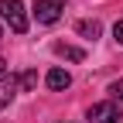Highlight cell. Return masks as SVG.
Wrapping results in <instances>:
<instances>
[{"mask_svg": "<svg viewBox=\"0 0 123 123\" xmlns=\"http://www.w3.org/2000/svg\"><path fill=\"white\" fill-rule=\"evenodd\" d=\"M0 17L10 24V31H17V34L27 31V14H24L21 0H0Z\"/></svg>", "mask_w": 123, "mask_h": 123, "instance_id": "cell-1", "label": "cell"}, {"mask_svg": "<svg viewBox=\"0 0 123 123\" xmlns=\"http://www.w3.org/2000/svg\"><path fill=\"white\" fill-rule=\"evenodd\" d=\"M34 17H38V24H55L62 17V4L58 0H38L34 4Z\"/></svg>", "mask_w": 123, "mask_h": 123, "instance_id": "cell-2", "label": "cell"}, {"mask_svg": "<svg viewBox=\"0 0 123 123\" xmlns=\"http://www.w3.org/2000/svg\"><path fill=\"white\" fill-rule=\"evenodd\" d=\"M116 120H120L116 103H96L89 110V123H116Z\"/></svg>", "mask_w": 123, "mask_h": 123, "instance_id": "cell-3", "label": "cell"}, {"mask_svg": "<svg viewBox=\"0 0 123 123\" xmlns=\"http://www.w3.org/2000/svg\"><path fill=\"white\" fill-rule=\"evenodd\" d=\"M44 82H48V89L62 92V89H68V86H72V75H68L65 68H51L48 75H44Z\"/></svg>", "mask_w": 123, "mask_h": 123, "instance_id": "cell-4", "label": "cell"}, {"mask_svg": "<svg viewBox=\"0 0 123 123\" xmlns=\"http://www.w3.org/2000/svg\"><path fill=\"white\" fill-rule=\"evenodd\" d=\"M55 55L68 58V62H82V58H86V51H82V48H75V44H65V41H55Z\"/></svg>", "mask_w": 123, "mask_h": 123, "instance_id": "cell-5", "label": "cell"}, {"mask_svg": "<svg viewBox=\"0 0 123 123\" xmlns=\"http://www.w3.org/2000/svg\"><path fill=\"white\" fill-rule=\"evenodd\" d=\"M34 86H38V72H21L17 75V89L21 92H31Z\"/></svg>", "mask_w": 123, "mask_h": 123, "instance_id": "cell-6", "label": "cell"}, {"mask_svg": "<svg viewBox=\"0 0 123 123\" xmlns=\"http://www.w3.org/2000/svg\"><path fill=\"white\" fill-rule=\"evenodd\" d=\"M10 99H14V82L0 79V110H4V106H10Z\"/></svg>", "mask_w": 123, "mask_h": 123, "instance_id": "cell-7", "label": "cell"}, {"mask_svg": "<svg viewBox=\"0 0 123 123\" xmlns=\"http://www.w3.org/2000/svg\"><path fill=\"white\" fill-rule=\"evenodd\" d=\"M79 34L82 38H96L99 34V21H79Z\"/></svg>", "mask_w": 123, "mask_h": 123, "instance_id": "cell-8", "label": "cell"}, {"mask_svg": "<svg viewBox=\"0 0 123 123\" xmlns=\"http://www.w3.org/2000/svg\"><path fill=\"white\" fill-rule=\"evenodd\" d=\"M110 96H113V99H123V79H116V82L110 86Z\"/></svg>", "mask_w": 123, "mask_h": 123, "instance_id": "cell-9", "label": "cell"}, {"mask_svg": "<svg viewBox=\"0 0 123 123\" xmlns=\"http://www.w3.org/2000/svg\"><path fill=\"white\" fill-rule=\"evenodd\" d=\"M113 34H116V41L123 44V21H116V27H113Z\"/></svg>", "mask_w": 123, "mask_h": 123, "instance_id": "cell-10", "label": "cell"}, {"mask_svg": "<svg viewBox=\"0 0 123 123\" xmlns=\"http://www.w3.org/2000/svg\"><path fill=\"white\" fill-rule=\"evenodd\" d=\"M4 72H7V62H4V58H0V79H4Z\"/></svg>", "mask_w": 123, "mask_h": 123, "instance_id": "cell-11", "label": "cell"}]
</instances>
